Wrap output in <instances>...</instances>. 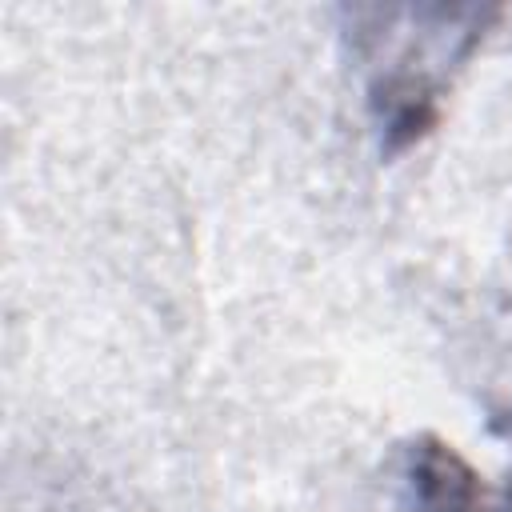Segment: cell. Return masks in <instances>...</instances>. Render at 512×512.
Returning <instances> with one entry per match:
<instances>
[{
  "instance_id": "1",
  "label": "cell",
  "mask_w": 512,
  "mask_h": 512,
  "mask_svg": "<svg viewBox=\"0 0 512 512\" xmlns=\"http://www.w3.org/2000/svg\"><path fill=\"white\" fill-rule=\"evenodd\" d=\"M412 480L424 512H484L476 472L440 440H420V448H412Z\"/></svg>"
}]
</instances>
